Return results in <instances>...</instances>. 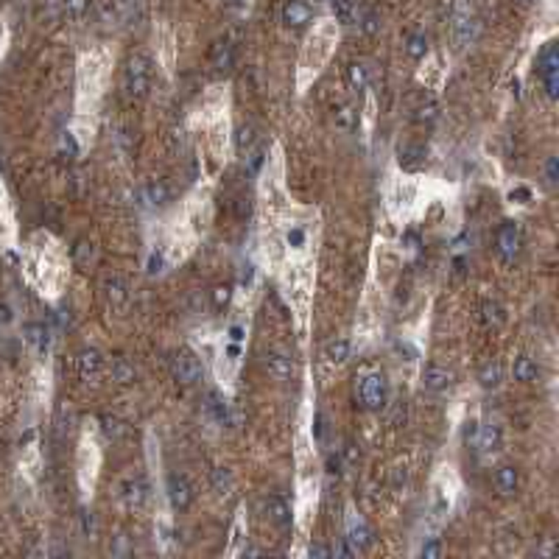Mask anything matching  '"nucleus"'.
<instances>
[{"label":"nucleus","instance_id":"f03ea898","mask_svg":"<svg viewBox=\"0 0 559 559\" xmlns=\"http://www.w3.org/2000/svg\"><path fill=\"white\" fill-rule=\"evenodd\" d=\"M358 397H361L364 408H369V411L383 408V405H386V397H389V386H386L383 372H369V375L361 381V386H358Z\"/></svg>","mask_w":559,"mask_h":559},{"label":"nucleus","instance_id":"2f4dec72","mask_svg":"<svg viewBox=\"0 0 559 559\" xmlns=\"http://www.w3.org/2000/svg\"><path fill=\"white\" fill-rule=\"evenodd\" d=\"M423 160H425V146H405V149L400 152V163L408 165V168L419 165Z\"/></svg>","mask_w":559,"mask_h":559},{"label":"nucleus","instance_id":"6ab92c4d","mask_svg":"<svg viewBox=\"0 0 559 559\" xmlns=\"http://www.w3.org/2000/svg\"><path fill=\"white\" fill-rule=\"evenodd\" d=\"M210 62H213V67L216 70H232V64H235V48H232V42H219L216 48H213V53H210Z\"/></svg>","mask_w":559,"mask_h":559},{"label":"nucleus","instance_id":"4be33fe9","mask_svg":"<svg viewBox=\"0 0 559 559\" xmlns=\"http://www.w3.org/2000/svg\"><path fill=\"white\" fill-rule=\"evenodd\" d=\"M540 76H559V48L548 42L540 53Z\"/></svg>","mask_w":559,"mask_h":559},{"label":"nucleus","instance_id":"5fc2aeb1","mask_svg":"<svg viewBox=\"0 0 559 559\" xmlns=\"http://www.w3.org/2000/svg\"><path fill=\"white\" fill-rule=\"evenodd\" d=\"M244 553H246V556H260L263 551H260V548H244Z\"/></svg>","mask_w":559,"mask_h":559},{"label":"nucleus","instance_id":"7ed1b4c3","mask_svg":"<svg viewBox=\"0 0 559 559\" xmlns=\"http://www.w3.org/2000/svg\"><path fill=\"white\" fill-rule=\"evenodd\" d=\"M171 375L176 383L182 386H193L201 381V364L199 358L190 353V349H179V353L171 358Z\"/></svg>","mask_w":559,"mask_h":559},{"label":"nucleus","instance_id":"393cba45","mask_svg":"<svg viewBox=\"0 0 559 559\" xmlns=\"http://www.w3.org/2000/svg\"><path fill=\"white\" fill-rule=\"evenodd\" d=\"M405 53H408L414 62L425 59V56H428V37H425L423 31H414V34L405 39Z\"/></svg>","mask_w":559,"mask_h":559},{"label":"nucleus","instance_id":"72a5a7b5","mask_svg":"<svg viewBox=\"0 0 559 559\" xmlns=\"http://www.w3.org/2000/svg\"><path fill=\"white\" fill-rule=\"evenodd\" d=\"M101 428H104V434H107L109 439H120V437L126 434V423H120L118 416H104V419H101Z\"/></svg>","mask_w":559,"mask_h":559},{"label":"nucleus","instance_id":"ea45409f","mask_svg":"<svg viewBox=\"0 0 559 559\" xmlns=\"http://www.w3.org/2000/svg\"><path fill=\"white\" fill-rule=\"evenodd\" d=\"M419 553L423 556H442V542L434 537V540H428L423 548H419Z\"/></svg>","mask_w":559,"mask_h":559},{"label":"nucleus","instance_id":"2eb2a0df","mask_svg":"<svg viewBox=\"0 0 559 559\" xmlns=\"http://www.w3.org/2000/svg\"><path fill=\"white\" fill-rule=\"evenodd\" d=\"M93 9V0H59V15L70 23H82Z\"/></svg>","mask_w":559,"mask_h":559},{"label":"nucleus","instance_id":"09e8293b","mask_svg":"<svg viewBox=\"0 0 559 559\" xmlns=\"http://www.w3.org/2000/svg\"><path fill=\"white\" fill-rule=\"evenodd\" d=\"M12 322V308L9 305H0V327Z\"/></svg>","mask_w":559,"mask_h":559},{"label":"nucleus","instance_id":"c85d7f7f","mask_svg":"<svg viewBox=\"0 0 559 559\" xmlns=\"http://www.w3.org/2000/svg\"><path fill=\"white\" fill-rule=\"evenodd\" d=\"M333 123H336V129H341V131H349L356 126V109L349 107V104H341V107H336L333 109Z\"/></svg>","mask_w":559,"mask_h":559},{"label":"nucleus","instance_id":"f704fd0d","mask_svg":"<svg viewBox=\"0 0 559 559\" xmlns=\"http://www.w3.org/2000/svg\"><path fill=\"white\" fill-rule=\"evenodd\" d=\"M255 140H257L255 126H241V129H238V152H241V154H249L252 146H255Z\"/></svg>","mask_w":559,"mask_h":559},{"label":"nucleus","instance_id":"c756f323","mask_svg":"<svg viewBox=\"0 0 559 559\" xmlns=\"http://www.w3.org/2000/svg\"><path fill=\"white\" fill-rule=\"evenodd\" d=\"M358 26H361V31L364 34H378L381 31V17H378V12L375 9H364V12H358Z\"/></svg>","mask_w":559,"mask_h":559},{"label":"nucleus","instance_id":"dca6fc26","mask_svg":"<svg viewBox=\"0 0 559 559\" xmlns=\"http://www.w3.org/2000/svg\"><path fill=\"white\" fill-rule=\"evenodd\" d=\"M349 545H353L356 551H361V548H367L369 542H372V531L367 529V523L364 520H356V517H349V526H347V537H344Z\"/></svg>","mask_w":559,"mask_h":559},{"label":"nucleus","instance_id":"de8ad7c7","mask_svg":"<svg viewBox=\"0 0 559 559\" xmlns=\"http://www.w3.org/2000/svg\"><path fill=\"white\" fill-rule=\"evenodd\" d=\"M338 467H341V464H338V459L330 453V456H327V473H330V475H338V473H341Z\"/></svg>","mask_w":559,"mask_h":559},{"label":"nucleus","instance_id":"f3484780","mask_svg":"<svg viewBox=\"0 0 559 559\" xmlns=\"http://www.w3.org/2000/svg\"><path fill=\"white\" fill-rule=\"evenodd\" d=\"M475 445H478V450L481 453H493V450H498L501 448V428L498 425H481L478 428V439H475Z\"/></svg>","mask_w":559,"mask_h":559},{"label":"nucleus","instance_id":"f8f14e48","mask_svg":"<svg viewBox=\"0 0 559 559\" xmlns=\"http://www.w3.org/2000/svg\"><path fill=\"white\" fill-rule=\"evenodd\" d=\"M450 383H453V372H450L448 367H442V364H428V367L423 369V386H425L428 392H445V389H450Z\"/></svg>","mask_w":559,"mask_h":559},{"label":"nucleus","instance_id":"aec40b11","mask_svg":"<svg viewBox=\"0 0 559 559\" xmlns=\"http://www.w3.org/2000/svg\"><path fill=\"white\" fill-rule=\"evenodd\" d=\"M517 484H520V475H517V470L515 467H501L498 473H495V486H498V493L501 495H515L517 493Z\"/></svg>","mask_w":559,"mask_h":559},{"label":"nucleus","instance_id":"9b49d317","mask_svg":"<svg viewBox=\"0 0 559 559\" xmlns=\"http://www.w3.org/2000/svg\"><path fill=\"white\" fill-rule=\"evenodd\" d=\"M311 17H313V12H311V6L305 3V0H286V6H283V23H286L288 28H305V26L311 23Z\"/></svg>","mask_w":559,"mask_h":559},{"label":"nucleus","instance_id":"3c124183","mask_svg":"<svg viewBox=\"0 0 559 559\" xmlns=\"http://www.w3.org/2000/svg\"><path fill=\"white\" fill-rule=\"evenodd\" d=\"M230 338H232V341H241V338H244V327H241V324H232V327H230Z\"/></svg>","mask_w":559,"mask_h":559},{"label":"nucleus","instance_id":"39448f33","mask_svg":"<svg viewBox=\"0 0 559 559\" xmlns=\"http://www.w3.org/2000/svg\"><path fill=\"white\" fill-rule=\"evenodd\" d=\"M498 255L504 263H515L520 255V227L515 221H504L498 230Z\"/></svg>","mask_w":559,"mask_h":559},{"label":"nucleus","instance_id":"c03bdc74","mask_svg":"<svg viewBox=\"0 0 559 559\" xmlns=\"http://www.w3.org/2000/svg\"><path fill=\"white\" fill-rule=\"evenodd\" d=\"M478 428H481V425L475 423V419H470V423L464 425V442H475V439H478Z\"/></svg>","mask_w":559,"mask_h":559},{"label":"nucleus","instance_id":"a18cd8bd","mask_svg":"<svg viewBox=\"0 0 559 559\" xmlns=\"http://www.w3.org/2000/svg\"><path fill=\"white\" fill-rule=\"evenodd\" d=\"M333 553H336V556H344V559H349V556H356V548H353V545H349V542L344 540L341 545H336V548H333Z\"/></svg>","mask_w":559,"mask_h":559},{"label":"nucleus","instance_id":"f257e3e1","mask_svg":"<svg viewBox=\"0 0 559 559\" xmlns=\"http://www.w3.org/2000/svg\"><path fill=\"white\" fill-rule=\"evenodd\" d=\"M152 79H154V64L146 53H134L126 62L123 70V87L131 98H146L152 90Z\"/></svg>","mask_w":559,"mask_h":559},{"label":"nucleus","instance_id":"1a4fd4ad","mask_svg":"<svg viewBox=\"0 0 559 559\" xmlns=\"http://www.w3.org/2000/svg\"><path fill=\"white\" fill-rule=\"evenodd\" d=\"M478 31H481V20H478V17H473V15H459L456 23H453V42H456V48L464 51L467 45H473L475 37H478Z\"/></svg>","mask_w":559,"mask_h":559},{"label":"nucleus","instance_id":"a878e982","mask_svg":"<svg viewBox=\"0 0 559 559\" xmlns=\"http://www.w3.org/2000/svg\"><path fill=\"white\" fill-rule=\"evenodd\" d=\"M134 378H137L134 364H129L126 358H115V361H112V381H115V383L129 386V383H134Z\"/></svg>","mask_w":559,"mask_h":559},{"label":"nucleus","instance_id":"603ef678","mask_svg":"<svg viewBox=\"0 0 559 559\" xmlns=\"http://www.w3.org/2000/svg\"><path fill=\"white\" fill-rule=\"evenodd\" d=\"M358 450H356V445H347V461H358Z\"/></svg>","mask_w":559,"mask_h":559},{"label":"nucleus","instance_id":"473e14b6","mask_svg":"<svg viewBox=\"0 0 559 559\" xmlns=\"http://www.w3.org/2000/svg\"><path fill=\"white\" fill-rule=\"evenodd\" d=\"M26 338H28L34 347L45 349V347H48V327H45V324H28V327H26Z\"/></svg>","mask_w":559,"mask_h":559},{"label":"nucleus","instance_id":"6e6d98bb","mask_svg":"<svg viewBox=\"0 0 559 559\" xmlns=\"http://www.w3.org/2000/svg\"><path fill=\"white\" fill-rule=\"evenodd\" d=\"M515 3H520V6H526V3H529V0H515Z\"/></svg>","mask_w":559,"mask_h":559},{"label":"nucleus","instance_id":"6e6552de","mask_svg":"<svg viewBox=\"0 0 559 559\" xmlns=\"http://www.w3.org/2000/svg\"><path fill=\"white\" fill-rule=\"evenodd\" d=\"M120 498H123V504H126L129 509H143L146 501H149V486H146V481L140 478V475L126 478V481L120 484Z\"/></svg>","mask_w":559,"mask_h":559},{"label":"nucleus","instance_id":"5701e85b","mask_svg":"<svg viewBox=\"0 0 559 559\" xmlns=\"http://www.w3.org/2000/svg\"><path fill=\"white\" fill-rule=\"evenodd\" d=\"M501 381H504V369H501L498 361H489V364H484V367L478 369V383H481V389H498Z\"/></svg>","mask_w":559,"mask_h":559},{"label":"nucleus","instance_id":"49530a36","mask_svg":"<svg viewBox=\"0 0 559 559\" xmlns=\"http://www.w3.org/2000/svg\"><path fill=\"white\" fill-rule=\"evenodd\" d=\"M288 244H291L294 249H300V246L305 244V232H302V230H297V227H294V230H288Z\"/></svg>","mask_w":559,"mask_h":559},{"label":"nucleus","instance_id":"423d86ee","mask_svg":"<svg viewBox=\"0 0 559 559\" xmlns=\"http://www.w3.org/2000/svg\"><path fill=\"white\" fill-rule=\"evenodd\" d=\"M263 367H266V372H268L274 381H280V383H288V381L297 378V364H294V358H288V356H283V353H266V356H263Z\"/></svg>","mask_w":559,"mask_h":559},{"label":"nucleus","instance_id":"a19ab883","mask_svg":"<svg viewBox=\"0 0 559 559\" xmlns=\"http://www.w3.org/2000/svg\"><path fill=\"white\" fill-rule=\"evenodd\" d=\"M542 84H545V95L548 98L559 95V76H542Z\"/></svg>","mask_w":559,"mask_h":559},{"label":"nucleus","instance_id":"8fccbe9b","mask_svg":"<svg viewBox=\"0 0 559 559\" xmlns=\"http://www.w3.org/2000/svg\"><path fill=\"white\" fill-rule=\"evenodd\" d=\"M405 244H408L405 249H416L419 246V235L416 232H405Z\"/></svg>","mask_w":559,"mask_h":559},{"label":"nucleus","instance_id":"b1692460","mask_svg":"<svg viewBox=\"0 0 559 559\" xmlns=\"http://www.w3.org/2000/svg\"><path fill=\"white\" fill-rule=\"evenodd\" d=\"M537 364L529 358V356H520V358H515V364H512V375H515V381H520V383H531L534 378H537Z\"/></svg>","mask_w":559,"mask_h":559},{"label":"nucleus","instance_id":"79ce46f5","mask_svg":"<svg viewBox=\"0 0 559 559\" xmlns=\"http://www.w3.org/2000/svg\"><path fill=\"white\" fill-rule=\"evenodd\" d=\"M230 297H232V288L230 286H219L216 291H213V302L221 308V305H227L230 302Z\"/></svg>","mask_w":559,"mask_h":559},{"label":"nucleus","instance_id":"37998d69","mask_svg":"<svg viewBox=\"0 0 559 559\" xmlns=\"http://www.w3.org/2000/svg\"><path fill=\"white\" fill-rule=\"evenodd\" d=\"M163 266H165L163 255H160V252H152V257H149V274H160Z\"/></svg>","mask_w":559,"mask_h":559},{"label":"nucleus","instance_id":"0eeeda50","mask_svg":"<svg viewBox=\"0 0 559 559\" xmlns=\"http://www.w3.org/2000/svg\"><path fill=\"white\" fill-rule=\"evenodd\" d=\"M137 199L146 210H157V207H165L168 199H171V187L163 182V179H154V182H146L143 187L137 190Z\"/></svg>","mask_w":559,"mask_h":559},{"label":"nucleus","instance_id":"7c9ffc66","mask_svg":"<svg viewBox=\"0 0 559 559\" xmlns=\"http://www.w3.org/2000/svg\"><path fill=\"white\" fill-rule=\"evenodd\" d=\"M484 322L486 324H504L506 322V311L501 302H484Z\"/></svg>","mask_w":559,"mask_h":559},{"label":"nucleus","instance_id":"e433bc0d","mask_svg":"<svg viewBox=\"0 0 559 559\" xmlns=\"http://www.w3.org/2000/svg\"><path fill=\"white\" fill-rule=\"evenodd\" d=\"M76 260H79L82 266L93 263V260H95V246H93L90 241H79V246H76Z\"/></svg>","mask_w":559,"mask_h":559},{"label":"nucleus","instance_id":"864d4df0","mask_svg":"<svg viewBox=\"0 0 559 559\" xmlns=\"http://www.w3.org/2000/svg\"><path fill=\"white\" fill-rule=\"evenodd\" d=\"M241 280H244V283H252V266H246V268L241 271Z\"/></svg>","mask_w":559,"mask_h":559},{"label":"nucleus","instance_id":"ddd939ff","mask_svg":"<svg viewBox=\"0 0 559 559\" xmlns=\"http://www.w3.org/2000/svg\"><path fill=\"white\" fill-rule=\"evenodd\" d=\"M79 375L84 381H95L104 369V356L98 353V349H84V353H79Z\"/></svg>","mask_w":559,"mask_h":559},{"label":"nucleus","instance_id":"4c0bfd02","mask_svg":"<svg viewBox=\"0 0 559 559\" xmlns=\"http://www.w3.org/2000/svg\"><path fill=\"white\" fill-rule=\"evenodd\" d=\"M545 179L551 185H556V179H559V160L556 157H548V163H545Z\"/></svg>","mask_w":559,"mask_h":559},{"label":"nucleus","instance_id":"58836bf2","mask_svg":"<svg viewBox=\"0 0 559 559\" xmlns=\"http://www.w3.org/2000/svg\"><path fill=\"white\" fill-rule=\"evenodd\" d=\"M308 553H311V556H316V559H327V556H333V548H330V545H324V542H311Z\"/></svg>","mask_w":559,"mask_h":559},{"label":"nucleus","instance_id":"9d476101","mask_svg":"<svg viewBox=\"0 0 559 559\" xmlns=\"http://www.w3.org/2000/svg\"><path fill=\"white\" fill-rule=\"evenodd\" d=\"M104 297H107V305L115 311H120L129 302V286L123 283V277H118V274L104 277Z\"/></svg>","mask_w":559,"mask_h":559},{"label":"nucleus","instance_id":"4468645a","mask_svg":"<svg viewBox=\"0 0 559 559\" xmlns=\"http://www.w3.org/2000/svg\"><path fill=\"white\" fill-rule=\"evenodd\" d=\"M266 515H268V520L277 523L280 529H288V526H291V509H288V504L280 498V495H268V498H266Z\"/></svg>","mask_w":559,"mask_h":559},{"label":"nucleus","instance_id":"cd10ccee","mask_svg":"<svg viewBox=\"0 0 559 559\" xmlns=\"http://www.w3.org/2000/svg\"><path fill=\"white\" fill-rule=\"evenodd\" d=\"M330 6H333L336 17H338L341 23H356V20H358V6H356V0H330Z\"/></svg>","mask_w":559,"mask_h":559},{"label":"nucleus","instance_id":"20e7f679","mask_svg":"<svg viewBox=\"0 0 559 559\" xmlns=\"http://www.w3.org/2000/svg\"><path fill=\"white\" fill-rule=\"evenodd\" d=\"M193 486H190V481L185 478V475H168V501H171V506L176 509V512H187L190 506H193Z\"/></svg>","mask_w":559,"mask_h":559},{"label":"nucleus","instance_id":"bb28decb","mask_svg":"<svg viewBox=\"0 0 559 559\" xmlns=\"http://www.w3.org/2000/svg\"><path fill=\"white\" fill-rule=\"evenodd\" d=\"M210 481H213V489L219 495H232V489H235V478H232V473L230 470H224V467H219V470H213V475H210Z\"/></svg>","mask_w":559,"mask_h":559},{"label":"nucleus","instance_id":"a211bd4d","mask_svg":"<svg viewBox=\"0 0 559 559\" xmlns=\"http://www.w3.org/2000/svg\"><path fill=\"white\" fill-rule=\"evenodd\" d=\"M349 349H353V347H349L347 338H333V341L324 344V358H327V364L341 367V364L349 361Z\"/></svg>","mask_w":559,"mask_h":559},{"label":"nucleus","instance_id":"412c9836","mask_svg":"<svg viewBox=\"0 0 559 559\" xmlns=\"http://www.w3.org/2000/svg\"><path fill=\"white\" fill-rule=\"evenodd\" d=\"M347 79H349V84H353L356 93H364V90L369 87V82H372V76H369V64H364V62H353V64L347 67Z\"/></svg>","mask_w":559,"mask_h":559},{"label":"nucleus","instance_id":"c9c22d12","mask_svg":"<svg viewBox=\"0 0 559 559\" xmlns=\"http://www.w3.org/2000/svg\"><path fill=\"white\" fill-rule=\"evenodd\" d=\"M437 118H439V104L437 101H425L423 107L416 109V120L419 123H434Z\"/></svg>","mask_w":559,"mask_h":559}]
</instances>
